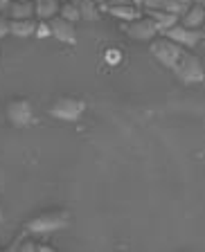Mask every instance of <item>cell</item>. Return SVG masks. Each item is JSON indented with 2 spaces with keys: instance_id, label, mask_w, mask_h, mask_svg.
I'll list each match as a JSON object with an SVG mask.
<instances>
[{
  "instance_id": "23",
  "label": "cell",
  "mask_w": 205,
  "mask_h": 252,
  "mask_svg": "<svg viewBox=\"0 0 205 252\" xmlns=\"http://www.w3.org/2000/svg\"><path fill=\"white\" fill-rule=\"evenodd\" d=\"M14 2V0H0V14L7 16V9H9V5Z\"/></svg>"
},
{
  "instance_id": "25",
  "label": "cell",
  "mask_w": 205,
  "mask_h": 252,
  "mask_svg": "<svg viewBox=\"0 0 205 252\" xmlns=\"http://www.w3.org/2000/svg\"><path fill=\"white\" fill-rule=\"evenodd\" d=\"M201 41L205 43V23H203V27H201Z\"/></svg>"
},
{
  "instance_id": "10",
  "label": "cell",
  "mask_w": 205,
  "mask_h": 252,
  "mask_svg": "<svg viewBox=\"0 0 205 252\" xmlns=\"http://www.w3.org/2000/svg\"><path fill=\"white\" fill-rule=\"evenodd\" d=\"M100 9H102V14L106 11V14L120 18L122 23H129V21H133V18H140V16H142L140 7L131 5V2H126V5H102Z\"/></svg>"
},
{
  "instance_id": "14",
  "label": "cell",
  "mask_w": 205,
  "mask_h": 252,
  "mask_svg": "<svg viewBox=\"0 0 205 252\" xmlns=\"http://www.w3.org/2000/svg\"><path fill=\"white\" fill-rule=\"evenodd\" d=\"M7 18L11 21H21V18H34V2H23V0H14L7 9Z\"/></svg>"
},
{
  "instance_id": "30",
  "label": "cell",
  "mask_w": 205,
  "mask_h": 252,
  "mask_svg": "<svg viewBox=\"0 0 205 252\" xmlns=\"http://www.w3.org/2000/svg\"><path fill=\"white\" fill-rule=\"evenodd\" d=\"M203 7H205V5H203Z\"/></svg>"
},
{
  "instance_id": "8",
  "label": "cell",
  "mask_w": 205,
  "mask_h": 252,
  "mask_svg": "<svg viewBox=\"0 0 205 252\" xmlns=\"http://www.w3.org/2000/svg\"><path fill=\"white\" fill-rule=\"evenodd\" d=\"M50 25V34H52L57 41L66 43V45H77V30H74V23L66 21L61 16H54L47 21Z\"/></svg>"
},
{
  "instance_id": "21",
  "label": "cell",
  "mask_w": 205,
  "mask_h": 252,
  "mask_svg": "<svg viewBox=\"0 0 205 252\" xmlns=\"http://www.w3.org/2000/svg\"><path fill=\"white\" fill-rule=\"evenodd\" d=\"M38 252H61V250H57V248L50 246V243H38Z\"/></svg>"
},
{
  "instance_id": "17",
  "label": "cell",
  "mask_w": 205,
  "mask_h": 252,
  "mask_svg": "<svg viewBox=\"0 0 205 252\" xmlns=\"http://www.w3.org/2000/svg\"><path fill=\"white\" fill-rule=\"evenodd\" d=\"M18 252H38V243L32 239V234H23L18 239Z\"/></svg>"
},
{
  "instance_id": "9",
  "label": "cell",
  "mask_w": 205,
  "mask_h": 252,
  "mask_svg": "<svg viewBox=\"0 0 205 252\" xmlns=\"http://www.w3.org/2000/svg\"><path fill=\"white\" fill-rule=\"evenodd\" d=\"M142 14L156 23V27H158V32H160V34H163V32H167L169 27H173V25H178V23H180V16L173 14V11H165V9H142Z\"/></svg>"
},
{
  "instance_id": "15",
  "label": "cell",
  "mask_w": 205,
  "mask_h": 252,
  "mask_svg": "<svg viewBox=\"0 0 205 252\" xmlns=\"http://www.w3.org/2000/svg\"><path fill=\"white\" fill-rule=\"evenodd\" d=\"M79 14H81V21H100L102 18V9L95 0H81L77 2Z\"/></svg>"
},
{
  "instance_id": "22",
  "label": "cell",
  "mask_w": 205,
  "mask_h": 252,
  "mask_svg": "<svg viewBox=\"0 0 205 252\" xmlns=\"http://www.w3.org/2000/svg\"><path fill=\"white\" fill-rule=\"evenodd\" d=\"M0 252H18V239H14V241H11L9 246H7V248H2V250H0Z\"/></svg>"
},
{
  "instance_id": "5",
  "label": "cell",
  "mask_w": 205,
  "mask_h": 252,
  "mask_svg": "<svg viewBox=\"0 0 205 252\" xmlns=\"http://www.w3.org/2000/svg\"><path fill=\"white\" fill-rule=\"evenodd\" d=\"M86 110V101L84 99H77V97H59L50 104L47 113L52 117L61 122H77L79 117L84 115Z\"/></svg>"
},
{
  "instance_id": "4",
  "label": "cell",
  "mask_w": 205,
  "mask_h": 252,
  "mask_svg": "<svg viewBox=\"0 0 205 252\" xmlns=\"http://www.w3.org/2000/svg\"><path fill=\"white\" fill-rule=\"evenodd\" d=\"M5 115H7V122L11 126H18V128H25V126H32L36 122L34 108H32V104L25 97H14V99L7 101Z\"/></svg>"
},
{
  "instance_id": "18",
  "label": "cell",
  "mask_w": 205,
  "mask_h": 252,
  "mask_svg": "<svg viewBox=\"0 0 205 252\" xmlns=\"http://www.w3.org/2000/svg\"><path fill=\"white\" fill-rule=\"evenodd\" d=\"M104 61L108 63V65H117V63H122V50H117V47H108L104 52Z\"/></svg>"
},
{
  "instance_id": "24",
  "label": "cell",
  "mask_w": 205,
  "mask_h": 252,
  "mask_svg": "<svg viewBox=\"0 0 205 252\" xmlns=\"http://www.w3.org/2000/svg\"><path fill=\"white\" fill-rule=\"evenodd\" d=\"M176 2H178V5H185V7H189V5H192V2H194V0H176Z\"/></svg>"
},
{
  "instance_id": "6",
  "label": "cell",
  "mask_w": 205,
  "mask_h": 252,
  "mask_svg": "<svg viewBox=\"0 0 205 252\" xmlns=\"http://www.w3.org/2000/svg\"><path fill=\"white\" fill-rule=\"evenodd\" d=\"M120 27H122V32H124L129 38H133V41H144V43L153 41V38L160 34L158 27H156V23H153L151 18H147L144 14H142L140 18L129 21V23H122Z\"/></svg>"
},
{
  "instance_id": "7",
  "label": "cell",
  "mask_w": 205,
  "mask_h": 252,
  "mask_svg": "<svg viewBox=\"0 0 205 252\" xmlns=\"http://www.w3.org/2000/svg\"><path fill=\"white\" fill-rule=\"evenodd\" d=\"M163 36H167L169 41H173L185 50V47H196L201 43V30H189V27L178 23V25L169 27L167 32H163Z\"/></svg>"
},
{
  "instance_id": "2",
  "label": "cell",
  "mask_w": 205,
  "mask_h": 252,
  "mask_svg": "<svg viewBox=\"0 0 205 252\" xmlns=\"http://www.w3.org/2000/svg\"><path fill=\"white\" fill-rule=\"evenodd\" d=\"M173 74H176L178 81H183V84H201V81H205L203 63H201V59L196 57L194 52H189V50L180 52L178 61L173 65Z\"/></svg>"
},
{
  "instance_id": "11",
  "label": "cell",
  "mask_w": 205,
  "mask_h": 252,
  "mask_svg": "<svg viewBox=\"0 0 205 252\" xmlns=\"http://www.w3.org/2000/svg\"><path fill=\"white\" fill-rule=\"evenodd\" d=\"M203 23H205V7L196 5V2H192V5L185 9V14L180 16V25L189 27V30H201Z\"/></svg>"
},
{
  "instance_id": "20",
  "label": "cell",
  "mask_w": 205,
  "mask_h": 252,
  "mask_svg": "<svg viewBox=\"0 0 205 252\" xmlns=\"http://www.w3.org/2000/svg\"><path fill=\"white\" fill-rule=\"evenodd\" d=\"M9 36V18L5 14H0V38Z\"/></svg>"
},
{
  "instance_id": "19",
  "label": "cell",
  "mask_w": 205,
  "mask_h": 252,
  "mask_svg": "<svg viewBox=\"0 0 205 252\" xmlns=\"http://www.w3.org/2000/svg\"><path fill=\"white\" fill-rule=\"evenodd\" d=\"M34 36H36V38H50V36H52V34H50V25H47V21H36Z\"/></svg>"
},
{
  "instance_id": "29",
  "label": "cell",
  "mask_w": 205,
  "mask_h": 252,
  "mask_svg": "<svg viewBox=\"0 0 205 252\" xmlns=\"http://www.w3.org/2000/svg\"><path fill=\"white\" fill-rule=\"evenodd\" d=\"M72 2H81V0H72Z\"/></svg>"
},
{
  "instance_id": "13",
  "label": "cell",
  "mask_w": 205,
  "mask_h": 252,
  "mask_svg": "<svg viewBox=\"0 0 205 252\" xmlns=\"http://www.w3.org/2000/svg\"><path fill=\"white\" fill-rule=\"evenodd\" d=\"M34 30H36V21L34 18H21V21H11L9 18V36L30 38L34 36Z\"/></svg>"
},
{
  "instance_id": "16",
  "label": "cell",
  "mask_w": 205,
  "mask_h": 252,
  "mask_svg": "<svg viewBox=\"0 0 205 252\" xmlns=\"http://www.w3.org/2000/svg\"><path fill=\"white\" fill-rule=\"evenodd\" d=\"M59 16H61V18H66V21H70V23L81 21L79 7H77V2H72V0H63V2H61V9H59Z\"/></svg>"
},
{
  "instance_id": "3",
  "label": "cell",
  "mask_w": 205,
  "mask_h": 252,
  "mask_svg": "<svg viewBox=\"0 0 205 252\" xmlns=\"http://www.w3.org/2000/svg\"><path fill=\"white\" fill-rule=\"evenodd\" d=\"M149 52L153 54V59H156L158 63H163L165 68L173 70L180 52H183V47L176 45L173 41H169V38L163 36V34H158L153 41H149Z\"/></svg>"
},
{
  "instance_id": "1",
  "label": "cell",
  "mask_w": 205,
  "mask_h": 252,
  "mask_svg": "<svg viewBox=\"0 0 205 252\" xmlns=\"http://www.w3.org/2000/svg\"><path fill=\"white\" fill-rule=\"evenodd\" d=\"M70 220H72V216H70L68 210H45L34 214L27 220L25 232L27 234H50V232L68 227Z\"/></svg>"
},
{
  "instance_id": "26",
  "label": "cell",
  "mask_w": 205,
  "mask_h": 252,
  "mask_svg": "<svg viewBox=\"0 0 205 252\" xmlns=\"http://www.w3.org/2000/svg\"><path fill=\"white\" fill-rule=\"evenodd\" d=\"M5 220V210H2V205H0V223Z\"/></svg>"
},
{
  "instance_id": "12",
  "label": "cell",
  "mask_w": 205,
  "mask_h": 252,
  "mask_svg": "<svg viewBox=\"0 0 205 252\" xmlns=\"http://www.w3.org/2000/svg\"><path fill=\"white\" fill-rule=\"evenodd\" d=\"M61 9V0H34V16L38 21H50L59 16Z\"/></svg>"
},
{
  "instance_id": "27",
  "label": "cell",
  "mask_w": 205,
  "mask_h": 252,
  "mask_svg": "<svg viewBox=\"0 0 205 252\" xmlns=\"http://www.w3.org/2000/svg\"><path fill=\"white\" fill-rule=\"evenodd\" d=\"M196 5H205V0H194Z\"/></svg>"
},
{
  "instance_id": "28",
  "label": "cell",
  "mask_w": 205,
  "mask_h": 252,
  "mask_svg": "<svg viewBox=\"0 0 205 252\" xmlns=\"http://www.w3.org/2000/svg\"><path fill=\"white\" fill-rule=\"evenodd\" d=\"M23 2H34V0H23Z\"/></svg>"
}]
</instances>
